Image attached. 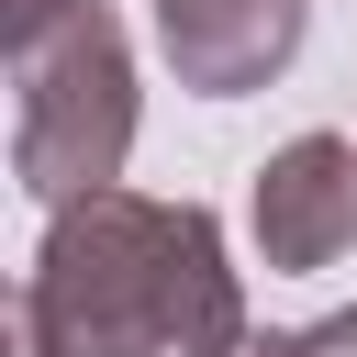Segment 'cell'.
Masks as SVG:
<instances>
[{"label":"cell","mask_w":357,"mask_h":357,"mask_svg":"<svg viewBox=\"0 0 357 357\" xmlns=\"http://www.w3.org/2000/svg\"><path fill=\"white\" fill-rule=\"evenodd\" d=\"M301 22H312V0H156V45H167L178 89H201V100L268 89L301 56Z\"/></svg>","instance_id":"cell-4"},{"label":"cell","mask_w":357,"mask_h":357,"mask_svg":"<svg viewBox=\"0 0 357 357\" xmlns=\"http://www.w3.org/2000/svg\"><path fill=\"white\" fill-rule=\"evenodd\" d=\"M223 357H312V324H245Z\"/></svg>","instance_id":"cell-6"},{"label":"cell","mask_w":357,"mask_h":357,"mask_svg":"<svg viewBox=\"0 0 357 357\" xmlns=\"http://www.w3.org/2000/svg\"><path fill=\"white\" fill-rule=\"evenodd\" d=\"M123 156H134V45L89 0L78 22L11 56V178L56 212L89 190H123Z\"/></svg>","instance_id":"cell-2"},{"label":"cell","mask_w":357,"mask_h":357,"mask_svg":"<svg viewBox=\"0 0 357 357\" xmlns=\"http://www.w3.org/2000/svg\"><path fill=\"white\" fill-rule=\"evenodd\" d=\"M78 11H89V0H0V45L22 56V45H45V33H56V22H78Z\"/></svg>","instance_id":"cell-5"},{"label":"cell","mask_w":357,"mask_h":357,"mask_svg":"<svg viewBox=\"0 0 357 357\" xmlns=\"http://www.w3.org/2000/svg\"><path fill=\"white\" fill-rule=\"evenodd\" d=\"M312 357H357V301H346V312H324V324H312Z\"/></svg>","instance_id":"cell-7"},{"label":"cell","mask_w":357,"mask_h":357,"mask_svg":"<svg viewBox=\"0 0 357 357\" xmlns=\"http://www.w3.org/2000/svg\"><path fill=\"white\" fill-rule=\"evenodd\" d=\"M245 223H257V257L279 279L335 268L357 245V134H290L245 190Z\"/></svg>","instance_id":"cell-3"},{"label":"cell","mask_w":357,"mask_h":357,"mask_svg":"<svg viewBox=\"0 0 357 357\" xmlns=\"http://www.w3.org/2000/svg\"><path fill=\"white\" fill-rule=\"evenodd\" d=\"M245 335V279L201 201L89 190L45 212L11 301V357H223Z\"/></svg>","instance_id":"cell-1"}]
</instances>
